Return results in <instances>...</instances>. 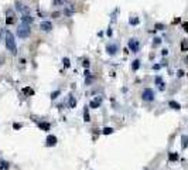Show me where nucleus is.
Listing matches in <instances>:
<instances>
[{
  "label": "nucleus",
  "instance_id": "16",
  "mask_svg": "<svg viewBox=\"0 0 188 170\" xmlns=\"http://www.w3.org/2000/svg\"><path fill=\"white\" fill-rule=\"evenodd\" d=\"M38 126H40L41 129H44V130H49V123H42V122H40V123H38Z\"/></svg>",
  "mask_w": 188,
  "mask_h": 170
},
{
  "label": "nucleus",
  "instance_id": "11",
  "mask_svg": "<svg viewBox=\"0 0 188 170\" xmlns=\"http://www.w3.org/2000/svg\"><path fill=\"white\" fill-rule=\"evenodd\" d=\"M21 23H23V24H31V23H33V17L31 16H28V14H25V16H23L21 17Z\"/></svg>",
  "mask_w": 188,
  "mask_h": 170
},
{
  "label": "nucleus",
  "instance_id": "20",
  "mask_svg": "<svg viewBox=\"0 0 188 170\" xmlns=\"http://www.w3.org/2000/svg\"><path fill=\"white\" fill-rule=\"evenodd\" d=\"M23 92H24V94H28V95H33L34 94V91L31 88H24L23 89Z\"/></svg>",
  "mask_w": 188,
  "mask_h": 170
},
{
  "label": "nucleus",
  "instance_id": "8",
  "mask_svg": "<svg viewBox=\"0 0 188 170\" xmlns=\"http://www.w3.org/2000/svg\"><path fill=\"white\" fill-rule=\"evenodd\" d=\"M55 145H57V138L54 135L47 136V146H55Z\"/></svg>",
  "mask_w": 188,
  "mask_h": 170
},
{
  "label": "nucleus",
  "instance_id": "23",
  "mask_svg": "<svg viewBox=\"0 0 188 170\" xmlns=\"http://www.w3.org/2000/svg\"><path fill=\"white\" fill-rule=\"evenodd\" d=\"M137 23H139V20H137V18H134V20L131 18L130 20V24H137Z\"/></svg>",
  "mask_w": 188,
  "mask_h": 170
},
{
  "label": "nucleus",
  "instance_id": "12",
  "mask_svg": "<svg viewBox=\"0 0 188 170\" xmlns=\"http://www.w3.org/2000/svg\"><path fill=\"white\" fill-rule=\"evenodd\" d=\"M155 84L158 85V88L161 89V91L164 89V82H163V80H161L160 77H157V78H155Z\"/></svg>",
  "mask_w": 188,
  "mask_h": 170
},
{
  "label": "nucleus",
  "instance_id": "18",
  "mask_svg": "<svg viewBox=\"0 0 188 170\" xmlns=\"http://www.w3.org/2000/svg\"><path fill=\"white\" fill-rule=\"evenodd\" d=\"M75 104H76L75 98L74 97H69V106H71V108H75Z\"/></svg>",
  "mask_w": 188,
  "mask_h": 170
},
{
  "label": "nucleus",
  "instance_id": "17",
  "mask_svg": "<svg viewBox=\"0 0 188 170\" xmlns=\"http://www.w3.org/2000/svg\"><path fill=\"white\" fill-rule=\"evenodd\" d=\"M83 118H85L83 121H86V122L90 121V116H89V113H88V109H85V111H83Z\"/></svg>",
  "mask_w": 188,
  "mask_h": 170
},
{
  "label": "nucleus",
  "instance_id": "10",
  "mask_svg": "<svg viewBox=\"0 0 188 170\" xmlns=\"http://www.w3.org/2000/svg\"><path fill=\"white\" fill-rule=\"evenodd\" d=\"M100 102H102V98L98 97V98H95L93 101H90L89 106H90V108H99V105H100Z\"/></svg>",
  "mask_w": 188,
  "mask_h": 170
},
{
  "label": "nucleus",
  "instance_id": "25",
  "mask_svg": "<svg viewBox=\"0 0 188 170\" xmlns=\"http://www.w3.org/2000/svg\"><path fill=\"white\" fill-rule=\"evenodd\" d=\"M58 94H59V91H57V92H54V94L51 95V98H52V99H55V98H57V95H58Z\"/></svg>",
  "mask_w": 188,
  "mask_h": 170
},
{
  "label": "nucleus",
  "instance_id": "14",
  "mask_svg": "<svg viewBox=\"0 0 188 170\" xmlns=\"http://www.w3.org/2000/svg\"><path fill=\"white\" fill-rule=\"evenodd\" d=\"M181 142H182V149H185L188 146V138L185 135H182V138H181Z\"/></svg>",
  "mask_w": 188,
  "mask_h": 170
},
{
  "label": "nucleus",
  "instance_id": "19",
  "mask_svg": "<svg viewBox=\"0 0 188 170\" xmlns=\"http://www.w3.org/2000/svg\"><path fill=\"white\" fill-rule=\"evenodd\" d=\"M139 67H140V61L139 60H136V61L133 63V65H131V68H133V70H137Z\"/></svg>",
  "mask_w": 188,
  "mask_h": 170
},
{
  "label": "nucleus",
  "instance_id": "22",
  "mask_svg": "<svg viewBox=\"0 0 188 170\" xmlns=\"http://www.w3.org/2000/svg\"><path fill=\"white\" fill-rule=\"evenodd\" d=\"M177 159H178V154H175V153L170 154V160H177Z\"/></svg>",
  "mask_w": 188,
  "mask_h": 170
},
{
  "label": "nucleus",
  "instance_id": "6",
  "mask_svg": "<svg viewBox=\"0 0 188 170\" xmlns=\"http://www.w3.org/2000/svg\"><path fill=\"white\" fill-rule=\"evenodd\" d=\"M139 41L136 40V38H130L129 40V48L131 50V51H137L139 50Z\"/></svg>",
  "mask_w": 188,
  "mask_h": 170
},
{
  "label": "nucleus",
  "instance_id": "4",
  "mask_svg": "<svg viewBox=\"0 0 188 170\" xmlns=\"http://www.w3.org/2000/svg\"><path fill=\"white\" fill-rule=\"evenodd\" d=\"M117 50H119V46H117L116 43H113V44H107L106 46L107 54H110V55H114V54L117 53Z\"/></svg>",
  "mask_w": 188,
  "mask_h": 170
},
{
  "label": "nucleus",
  "instance_id": "26",
  "mask_svg": "<svg viewBox=\"0 0 188 170\" xmlns=\"http://www.w3.org/2000/svg\"><path fill=\"white\" fill-rule=\"evenodd\" d=\"M83 67L88 68V67H89V61H83Z\"/></svg>",
  "mask_w": 188,
  "mask_h": 170
},
{
  "label": "nucleus",
  "instance_id": "24",
  "mask_svg": "<svg viewBox=\"0 0 188 170\" xmlns=\"http://www.w3.org/2000/svg\"><path fill=\"white\" fill-rule=\"evenodd\" d=\"M64 65H65V67H69V60H68V58L64 60Z\"/></svg>",
  "mask_w": 188,
  "mask_h": 170
},
{
  "label": "nucleus",
  "instance_id": "9",
  "mask_svg": "<svg viewBox=\"0 0 188 170\" xmlns=\"http://www.w3.org/2000/svg\"><path fill=\"white\" fill-rule=\"evenodd\" d=\"M14 20H16V18H14V13H13V11H10V10H7V18H6V23H7V24H13V23H14Z\"/></svg>",
  "mask_w": 188,
  "mask_h": 170
},
{
  "label": "nucleus",
  "instance_id": "7",
  "mask_svg": "<svg viewBox=\"0 0 188 170\" xmlns=\"http://www.w3.org/2000/svg\"><path fill=\"white\" fill-rule=\"evenodd\" d=\"M40 27H41V30H42V31H51L52 24H51V21H42Z\"/></svg>",
  "mask_w": 188,
  "mask_h": 170
},
{
  "label": "nucleus",
  "instance_id": "5",
  "mask_svg": "<svg viewBox=\"0 0 188 170\" xmlns=\"http://www.w3.org/2000/svg\"><path fill=\"white\" fill-rule=\"evenodd\" d=\"M16 10L17 11H20V13H24V16L30 11V9L27 7L25 4H23V3H20V1H17L16 3Z\"/></svg>",
  "mask_w": 188,
  "mask_h": 170
},
{
  "label": "nucleus",
  "instance_id": "1",
  "mask_svg": "<svg viewBox=\"0 0 188 170\" xmlns=\"http://www.w3.org/2000/svg\"><path fill=\"white\" fill-rule=\"evenodd\" d=\"M4 41H6V47H7V50L13 54V55H16L17 54V46H16L14 36H13L10 31H6V34H4Z\"/></svg>",
  "mask_w": 188,
  "mask_h": 170
},
{
  "label": "nucleus",
  "instance_id": "15",
  "mask_svg": "<svg viewBox=\"0 0 188 170\" xmlns=\"http://www.w3.org/2000/svg\"><path fill=\"white\" fill-rule=\"evenodd\" d=\"M0 167H1V170H7L8 167H10V164H8L7 162H4V160H1V162H0Z\"/></svg>",
  "mask_w": 188,
  "mask_h": 170
},
{
  "label": "nucleus",
  "instance_id": "21",
  "mask_svg": "<svg viewBox=\"0 0 188 170\" xmlns=\"http://www.w3.org/2000/svg\"><path fill=\"white\" fill-rule=\"evenodd\" d=\"M112 132H113L112 128H105V129H103V135H110Z\"/></svg>",
  "mask_w": 188,
  "mask_h": 170
},
{
  "label": "nucleus",
  "instance_id": "13",
  "mask_svg": "<svg viewBox=\"0 0 188 170\" xmlns=\"http://www.w3.org/2000/svg\"><path fill=\"white\" fill-rule=\"evenodd\" d=\"M168 105L171 106L172 109H180L181 108V105L178 104V102H175V101H170V102H168Z\"/></svg>",
  "mask_w": 188,
  "mask_h": 170
},
{
  "label": "nucleus",
  "instance_id": "3",
  "mask_svg": "<svg viewBox=\"0 0 188 170\" xmlns=\"http://www.w3.org/2000/svg\"><path fill=\"white\" fill-rule=\"evenodd\" d=\"M141 97H143L144 101H153V99H154V91L151 88H146L143 91V95H141Z\"/></svg>",
  "mask_w": 188,
  "mask_h": 170
},
{
  "label": "nucleus",
  "instance_id": "27",
  "mask_svg": "<svg viewBox=\"0 0 188 170\" xmlns=\"http://www.w3.org/2000/svg\"><path fill=\"white\" fill-rule=\"evenodd\" d=\"M182 27L185 28V31H188V21H187V23H184V26H182Z\"/></svg>",
  "mask_w": 188,
  "mask_h": 170
},
{
  "label": "nucleus",
  "instance_id": "2",
  "mask_svg": "<svg viewBox=\"0 0 188 170\" xmlns=\"http://www.w3.org/2000/svg\"><path fill=\"white\" fill-rule=\"evenodd\" d=\"M30 33H31V28H30L28 24H23L21 23V24L18 26V28H17V36L20 38H27L30 36Z\"/></svg>",
  "mask_w": 188,
  "mask_h": 170
}]
</instances>
